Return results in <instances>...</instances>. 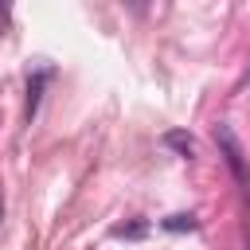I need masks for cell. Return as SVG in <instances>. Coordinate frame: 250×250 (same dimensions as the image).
<instances>
[{
    "instance_id": "1",
    "label": "cell",
    "mask_w": 250,
    "mask_h": 250,
    "mask_svg": "<svg viewBox=\"0 0 250 250\" xmlns=\"http://www.w3.org/2000/svg\"><path fill=\"white\" fill-rule=\"evenodd\" d=\"M215 145H219L227 168L234 172V180L238 184H250V176H246V152H242V145H238V137H234L230 125H215Z\"/></svg>"
},
{
    "instance_id": "2",
    "label": "cell",
    "mask_w": 250,
    "mask_h": 250,
    "mask_svg": "<svg viewBox=\"0 0 250 250\" xmlns=\"http://www.w3.org/2000/svg\"><path fill=\"white\" fill-rule=\"evenodd\" d=\"M164 145H172V148H180L184 156H188V152L195 148V141H191L188 133H168V137H164Z\"/></svg>"
},
{
    "instance_id": "3",
    "label": "cell",
    "mask_w": 250,
    "mask_h": 250,
    "mask_svg": "<svg viewBox=\"0 0 250 250\" xmlns=\"http://www.w3.org/2000/svg\"><path fill=\"white\" fill-rule=\"evenodd\" d=\"M164 227H168V230H184V227H188V230H191V227H195V223H191V215H172V219H168V223H164Z\"/></svg>"
}]
</instances>
